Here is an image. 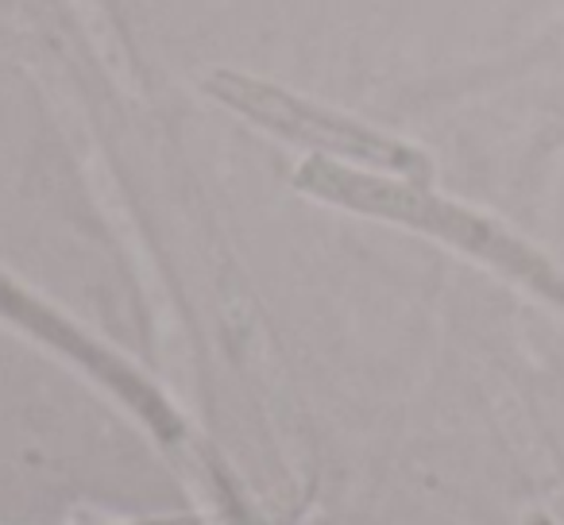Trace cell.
Listing matches in <instances>:
<instances>
[{
	"instance_id": "obj_1",
	"label": "cell",
	"mask_w": 564,
	"mask_h": 525,
	"mask_svg": "<svg viewBox=\"0 0 564 525\" xmlns=\"http://www.w3.org/2000/svg\"><path fill=\"white\" fill-rule=\"evenodd\" d=\"M213 89H217L228 105L248 112L251 120L267 124L271 132L286 135V140L306 143V147H322V151H333V155L364 158V163H379V166H414V158L394 147V143L379 140V135L364 132V128L348 124V120L333 117V112L294 101V97L282 94V89L232 78V74L213 78Z\"/></svg>"
}]
</instances>
